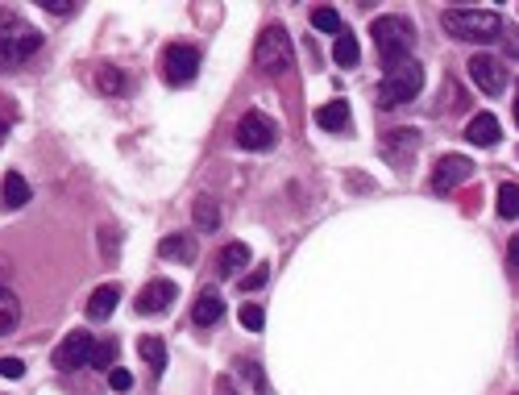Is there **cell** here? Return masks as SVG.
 Masks as SVG:
<instances>
[{
  "instance_id": "6da1fadb",
  "label": "cell",
  "mask_w": 519,
  "mask_h": 395,
  "mask_svg": "<svg viewBox=\"0 0 519 395\" xmlns=\"http://www.w3.org/2000/svg\"><path fill=\"white\" fill-rule=\"evenodd\" d=\"M370 38L374 50L387 67H399L403 59H412V46H416V30L407 17H378L370 25Z\"/></svg>"
},
{
  "instance_id": "7a4b0ae2",
  "label": "cell",
  "mask_w": 519,
  "mask_h": 395,
  "mask_svg": "<svg viewBox=\"0 0 519 395\" xmlns=\"http://www.w3.org/2000/svg\"><path fill=\"white\" fill-rule=\"evenodd\" d=\"M424 92V63L420 59H403L399 67H387L378 84V104L382 109H395V104H412Z\"/></svg>"
},
{
  "instance_id": "3957f363",
  "label": "cell",
  "mask_w": 519,
  "mask_h": 395,
  "mask_svg": "<svg viewBox=\"0 0 519 395\" xmlns=\"http://www.w3.org/2000/svg\"><path fill=\"white\" fill-rule=\"evenodd\" d=\"M254 63L262 75H287L295 63V42L291 34H287V25H279V21H270L262 30V38H258L254 46Z\"/></svg>"
},
{
  "instance_id": "277c9868",
  "label": "cell",
  "mask_w": 519,
  "mask_h": 395,
  "mask_svg": "<svg viewBox=\"0 0 519 395\" xmlns=\"http://www.w3.org/2000/svg\"><path fill=\"white\" fill-rule=\"evenodd\" d=\"M445 30L461 42H495L503 34V17L490 9H445Z\"/></svg>"
},
{
  "instance_id": "5b68a950",
  "label": "cell",
  "mask_w": 519,
  "mask_h": 395,
  "mask_svg": "<svg viewBox=\"0 0 519 395\" xmlns=\"http://www.w3.org/2000/svg\"><path fill=\"white\" fill-rule=\"evenodd\" d=\"M200 75V50L187 46V42H175V46L162 50V79L171 88H183Z\"/></svg>"
},
{
  "instance_id": "8992f818",
  "label": "cell",
  "mask_w": 519,
  "mask_h": 395,
  "mask_svg": "<svg viewBox=\"0 0 519 395\" xmlns=\"http://www.w3.org/2000/svg\"><path fill=\"white\" fill-rule=\"evenodd\" d=\"M233 138H237V146H241V150H270V146H275V138H279V129H275V121L266 117V113L250 109L241 121H237Z\"/></svg>"
},
{
  "instance_id": "52a82bcc",
  "label": "cell",
  "mask_w": 519,
  "mask_h": 395,
  "mask_svg": "<svg viewBox=\"0 0 519 395\" xmlns=\"http://www.w3.org/2000/svg\"><path fill=\"white\" fill-rule=\"evenodd\" d=\"M92 354H96V341H92V333L75 329V333H67L59 341V350H54V366H59L63 375H71V370H83V366H92Z\"/></svg>"
},
{
  "instance_id": "ba28073f",
  "label": "cell",
  "mask_w": 519,
  "mask_h": 395,
  "mask_svg": "<svg viewBox=\"0 0 519 395\" xmlns=\"http://www.w3.org/2000/svg\"><path fill=\"white\" fill-rule=\"evenodd\" d=\"M474 175V163L470 158H461V154H445V158H436V167H432V192L436 196H449L453 188H461L465 179Z\"/></svg>"
},
{
  "instance_id": "9c48e42d",
  "label": "cell",
  "mask_w": 519,
  "mask_h": 395,
  "mask_svg": "<svg viewBox=\"0 0 519 395\" xmlns=\"http://www.w3.org/2000/svg\"><path fill=\"white\" fill-rule=\"evenodd\" d=\"M42 50V34L38 30H17L9 38H0V71H17L25 59H34Z\"/></svg>"
},
{
  "instance_id": "30bf717a",
  "label": "cell",
  "mask_w": 519,
  "mask_h": 395,
  "mask_svg": "<svg viewBox=\"0 0 519 395\" xmlns=\"http://www.w3.org/2000/svg\"><path fill=\"white\" fill-rule=\"evenodd\" d=\"M470 79L478 84V92H486V96H499V92H507L511 71L503 67L495 54H474V59H470Z\"/></svg>"
},
{
  "instance_id": "8fae6325",
  "label": "cell",
  "mask_w": 519,
  "mask_h": 395,
  "mask_svg": "<svg viewBox=\"0 0 519 395\" xmlns=\"http://www.w3.org/2000/svg\"><path fill=\"white\" fill-rule=\"evenodd\" d=\"M175 291L179 287L171 283V279H154V283H146L138 291V300H133V308H138L142 316H154V312H167L171 304H175Z\"/></svg>"
},
{
  "instance_id": "7c38bea8",
  "label": "cell",
  "mask_w": 519,
  "mask_h": 395,
  "mask_svg": "<svg viewBox=\"0 0 519 395\" xmlns=\"http://www.w3.org/2000/svg\"><path fill=\"white\" fill-rule=\"evenodd\" d=\"M416 146H420V133H416V129H399L395 138H382V158H387L391 167H395V163L407 167L412 154H416Z\"/></svg>"
},
{
  "instance_id": "4fadbf2b",
  "label": "cell",
  "mask_w": 519,
  "mask_h": 395,
  "mask_svg": "<svg viewBox=\"0 0 519 395\" xmlns=\"http://www.w3.org/2000/svg\"><path fill=\"white\" fill-rule=\"evenodd\" d=\"M225 312H229V304L220 300V291H212V287H208V291H200V296H196V308H191V325L208 329V325H216Z\"/></svg>"
},
{
  "instance_id": "5bb4252c",
  "label": "cell",
  "mask_w": 519,
  "mask_h": 395,
  "mask_svg": "<svg viewBox=\"0 0 519 395\" xmlns=\"http://www.w3.org/2000/svg\"><path fill=\"white\" fill-rule=\"evenodd\" d=\"M117 304H121V287L117 283H100L96 291H92V300H88V321H108Z\"/></svg>"
},
{
  "instance_id": "9a60e30c",
  "label": "cell",
  "mask_w": 519,
  "mask_h": 395,
  "mask_svg": "<svg viewBox=\"0 0 519 395\" xmlns=\"http://www.w3.org/2000/svg\"><path fill=\"white\" fill-rule=\"evenodd\" d=\"M245 267H250V246H245V242H229V246L220 250V258H216V271L225 279H237Z\"/></svg>"
},
{
  "instance_id": "2e32d148",
  "label": "cell",
  "mask_w": 519,
  "mask_h": 395,
  "mask_svg": "<svg viewBox=\"0 0 519 395\" xmlns=\"http://www.w3.org/2000/svg\"><path fill=\"white\" fill-rule=\"evenodd\" d=\"M96 88L104 92V96H129V92H133V79H129L121 67L104 63V67H96Z\"/></svg>"
},
{
  "instance_id": "e0dca14e",
  "label": "cell",
  "mask_w": 519,
  "mask_h": 395,
  "mask_svg": "<svg viewBox=\"0 0 519 395\" xmlns=\"http://www.w3.org/2000/svg\"><path fill=\"white\" fill-rule=\"evenodd\" d=\"M349 121H353V113H349V104H345V100H333V104L316 109V125H320L324 133H345V129H349Z\"/></svg>"
},
{
  "instance_id": "ac0fdd59",
  "label": "cell",
  "mask_w": 519,
  "mask_h": 395,
  "mask_svg": "<svg viewBox=\"0 0 519 395\" xmlns=\"http://www.w3.org/2000/svg\"><path fill=\"white\" fill-rule=\"evenodd\" d=\"M465 138H470L474 146H499V121H495V113H478V117L465 125Z\"/></svg>"
},
{
  "instance_id": "d6986e66",
  "label": "cell",
  "mask_w": 519,
  "mask_h": 395,
  "mask_svg": "<svg viewBox=\"0 0 519 395\" xmlns=\"http://www.w3.org/2000/svg\"><path fill=\"white\" fill-rule=\"evenodd\" d=\"M0 200H5V208H25L30 204V183H25V175L9 171L5 183H0Z\"/></svg>"
},
{
  "instance_id": "ffe728a7",
  "label": "cell",
  "mask_w": 519,
  "mask_h": 395,
  "mask_svg": "<svg viewBox=\"0 0 519 395\" xmlns=\"http://www.w3.org/2000/svg\"><path fill=\"white\" fill-rule=\"evenodd\" d=\"M17 325H21V304H17V296H13L9 287L0 283V337L17 333Z\"/></svg>"
},
{
  "instance_id": "44dd1931",
  "label": "cell",
  "mask_w": 519,
  "mask_h": 395,
  "mask_svg": "<svg viewBox=\"0 0 519 395\" xmlns=\"http://www.w3.org/2000/svg\"><path fill=\"white\" fill-rule=\"evenodd\" d=\"M162 258H175V262H196V242L187 233H175V237H162V246H158Z\"/></svg>"
},
{
  "instance_id": "7402d4cb",
  "label": "cell",
  "mask_w": 519,
  "mask_h": 395,
  "mask_svg": "<svg viewBox=\"0 0 519 395\" xmlns=\"http://www.w3.org/2000/svg\"><path fill=\"white\" fill-rule=\"evenodd\" d=\"M357 59H362V54H357V38H353L349 30H341L337 34V46H333V63L341 71H353L357 67Z\"/></svg>"
},
{
  "instance_id": "603a6c76",
  "label": "cell",
  "mask_w": 519,
  "mask_h": 395,
  "mask_svg": "<svg viewBox=\"0 0 519 395\" xmlns=\"http://www.w3.org/2000/svg\"><path fill=\"white\" fill-rule=\"evenodd\" d=\"M196 225L204 229V233H216V229H220V204H216L212 196L196 200Z\"/></svg>"
},
{
  "instance_id": "cb8c5ba5",
  "label": "cell",
  "mask_w": 519,
  "mask_h": 395,
  "mask_svg": "<svg viewBox=\"0 0 519 395\" xmlns=\"http://www.w3.org/2000/svg\"><path fill=\"white\" fill-rule=\"evenodd\" d=\"M312 30H320V34H341L345 25H341V13L333 9V5H316L312 9Z\"/></svg>"
},
{
  "instance_id": "d4e9b609",
  "label": "cell",
  "mask_w": 519,
  "mask_h": 395,
  "mask_svg": "<svg viewBox=\"0 0 519 395\" xmlns=\"http://www.w3.org/2000/svg\"><path fill=\"white\" fill-rule=\"evenodd\" d=\"M138 354L150 362V370H154V375L162 370V366H167V346H162L158 337H142V341H138Z\"/></svg>"
},
{
  "instance_id": "484cf974",
  "label": "cell",
  "mask_w": 519,
  "mask_h": 395,
  "mask_svg": "<svg viewBox=\"0 0 519 395\" xmlns=\"http://www.w3.org/2000/svg\"><path fill=\"white\" fill-rule=\"evenodd\" d=\"M237 370H241V375L250 379V387H254V395H270V379L262 375V366H258L254 358H237Z\"/></svg>"
},
{
  "instance_id": "4316f807",
  "label": "cell",
  "mask_w": 519,
  "mask_h": 395,
  "mask_svg": "<svg viewBox=\"0 0 519 395\" xmlns=\"http://www.w3.org/2000/svg\"><path fill=\"white\" fill-rule=\"evenodd\" d=\"M499 217L503 221L519 217V188H515V183H503V188H499Z\"/></svg>"
},
{
  "instance_id": "83f0119b",
  "label": "cell",
  "mask_w": 519,
  "mask_h": 395,
  "mask_svg": "<svg viewBox=\"0 0 519 395\" xmlns=\"http://www.w3.org/2000/svg\"><path fill=\"white\" fill-rule=\"evenodd\" d=\"M237 321H241L250 333H258V329L266 325V312H262V304H254V300H245L241 308H237Z\"/></svg>"
},
{
  "instance_id": "f1b7e54d",
  "label": "cell",
  "mask_w": 519,
  "mask_h": 395,
  "mask_svg": "<svg viewBox=\"0 0 519 395\" xmlns=\"http://www.w3.org/2000/svg\"><path fill=\"white\" fill-rule=\"evenodd\" d=\"M113 358H117V341H100L96 354H92V366L96 370H113Z\"/></svg>"
},
{
  "instance_id": "f546056e",
  "label": "cell",
  "mask_w": 519,
  "mask_h": 395,
  "mask_svg": "<svg viewBox=\"0 0 519 395\" xmlns=\"http://www.w3.org/2000/svg\"><path fill=\"white\" fill-rule=\"evenodd\" d=\"M266 279H270V267H266V262H258V267L241 279V291H258V287H262Z\"/></svg>"
},
{
  "instance_id": "4dcf8cb0",
  "label": "cell",
  "mask_w": 519,
  "mask_h": 395,
  "mask_svg": "<svg viewBox=\"0 0 519 395\" xmlns=\"http://www.w3.org/2000/svg\"><path fill=\"white\" fill-rule=\"evenodd\" d=\"M108 387H113V391H133V375H129V370H121V366H113V370H108Z\"/></svg>"
},
{
  "instance_id": "1f68e13d",
  "label": "cell",
  "mask_w": 519,
  "mask_h": 395,
  "mask_svg": "<svg viewBox=\"0 0 519 395\" xmlns=\"http://www.w3.org/2000/svg\"><path fill=\"white\" fill-rule=\"evenodd\" d=\"M0 375H5V379H21V375H25V362H21V358H0Z\"/></svg>"
},
{
  "instance_id": "d6a6232c",
  "label": "cell",
  "mask_w": 519,
  "mask_h": 395,
  "mask_svg": "<svg viewBox=\"0 0 519 395\" xmlns=\"http://www.w3.org/2000/svg\"><path fill=\"white\" fill-rule=\"evenodd\" d=\"M42 9H46V13H75L79 5H75V0H42Z\"/></svg>"
},
{
  "instance_id": "836d02e7",
  "label": "cell",
  "mask_w": 519,
  "mask_h": 395,
  "mask_svg": "<svg viewBox=\"0 0 519 395\" xmlns=\"http://www.w3.org/2000/svg\"><path fill=\"white\" fill-rule=\"evenodd\" d=\"M104 262H117V233L104 229Z\"/></svg>"
},
{
  "instance_id": "e575fe53",
  "label": "cell",
  "mask_w": 519,
  "mask_h": 395,
  "mask_svg": "<svg viewBox=\"0 0 519 395\" xmlns=\"http://www.w3.org/2000/svg\"><path fill=\"white\" fill-rule=\"evenodd\" d=\"M507 262H511V271H519V233L511 237V246H507Z\"/></svg>"
},
{
  "instance_id": "d590c367",
  "label": "cell",
  "mask_w": 519,
  "mask_h": 395,
  "mask_svg": "<svg viewBox=\"0 0 519 395\" xmlns=\"http://www.w3.org/2000/svg\"><path fill=\"white\" fill-rule=\"evenodd\" d=\"M5 133H9V125H5V117H0V138H5Z\"/></svg>"
},
{
  "instance_id": "8d00e7d4",
  "label": "cell",
  "mask_w": 519,
  "mask_h": 395,
  "mask_svg": "<svg viewBox=\"0 0 519 395\" xmlns=\"http://www.w3.org/2000/svg\"><path fill=\"white\" fill-rule=\"evenodd\" d=\"M515 125H519V96H515Z\"/></svg>"
}]
</instances>
